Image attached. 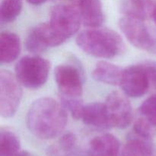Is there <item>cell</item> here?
Segmentation results:
<instances>
[{
	"instance_id": "cell-17",
	"label": "cell",
	"mask_w": 156,
	"mask_h": 156,
	"mask_svg": "<svg viewBox=\"0 0 156 156\" xmlns=\"http://www.w3.org/2000/svg\"><path fill=\"white\" fill-rule=\"evenodd\" d=\"M150 140L136 136L127 141L120 156H153Z\"/></svg>"
},
{
	"instance_id": "cell-20",
	"label": "cell",
	"mask_w": 156,
	"mask_h": 156,
	"mask_svg": "<svg viewBox=\"0 0 156 156\" xmlns=\"http://www.w3.org/2000/svg\"><path fill=\"white\" fill-rule=\"evenodd\" d=\"M155 126L143 117L137 119L134 123L133 130L136 136L146 140H151L155 133Z\"/></svg>"
},
{
	"instance_id": "cell-18",
	"label": "cell",
	"mask_w": 156,
	"mask_h": 156,
	"mask_svg": "<svg viewBox=\"0 0 156 156\" xmlns=\"http://www.w3.org/2000/svg\"><path fill=\"white\" fill-rule=\"evenodd\" d=\"M20 141L16 134L9 129H1L0 156H16L19 154Z\"/></svg>"
},
{
	"instance_id": "cell-11",
	"label": "cell",
	"mask_w": 156,
	"mask_h": 156,
	"mask_svg": "<svg viewBox=\"0 0 156 156\" xmlns=\"http://www.w3.org/2000/svg\"><path fill=\"white\" fill-rule=\"evenodd\" d=\"M81 119L91 127L100 129L111 128L105 104L94 102L85 105Z\"/></svg>"
},
{
	"instance_id": "cell-3",
	"label": "cell",
	"mask_w": 156,
	"mask_h": 156,
	"mask_svg": "<svg viewBox=\"0 0 156 156\" xmlns=\"http://www.w3.org/2000/svg\"><path fill=\"white\" fill-rule=\"evenodd\" d=\"M50 64L38 56L21 58L15 66V76L21 85L30 89L41 88L48 79Z\"/></svg>"
},
{
	"instance_id": "cell-16",
	"label": "cell",
	"mask_w": 156,
	"mask_h": 156,
	"mask_svg": "<svg viewBox=\"0 0 156 156\" xmlns=\"http://www.w3.org/2000/svg\"><path fill=\"white\" fill-rule=\"evenodd\" d=\"M155 5L153 0H123L121 10L126 17L145 21L152 16Z\"/></svg>"
},
{
	"instance_id": "cell-4",
	"label": "cell",
	"mask_w": 156,
	"mask_h": 156,
	"mask_svg": "<svg viewBox=\"0 0 156 156\" xmlns=\"http://www.w3.org/2000/svg\"><path fill=\"white\" fill-rule=\"evenodd\" d=\"M80 12L75 6L57 5L52 8L49 25L61 43L76 34L80 27Z\"/></svg>"
},
{
	"instance_id": "cell-5",
	"label": "cell",
	"mask_w": 156,
	"mask_h": 156,
	"mask_svg": "<svg viewBox=\"0 0 156 156\" xmlns=\"http://www.w3.org/2000/svg\"><path fill=\"white\" fill-rule=\"evenodd\" d=\"M22 98L21 85L8 70L0 73V114L4 118L13 117L19 108Z\"/></svg>"
},
{
	"instance_id": "cell-23",
	"label": "cell",
	"mask_w": 156,
	"mask_h": 156,
	"mask_svg": "<svg viewBox=\"0 0 156 156\" xmlns=\"http://www.w3.org/2000/svg\"><path fill=\"white\" fill-rule=\"evenodd\" d=\"M76 138L73 133L64 134L59 140V145L64 151H70L76 146Z\"/></svg>"
},
{
	"instance_id": "cell-25",
	"label": "cell",
	"mask_w": 156,
	"mask_h": 156,
	"mask_svg": "<svg viewBox=\"0 0 156 156\" xmlns=\"http://www.w3.org/2000/svg\"><path fill=\"white\" fill-rule=\"evenodd\" d=\"M47 1V0H27V2L31 5H39L46 2Z\"/></svg>"
},
{
	"instance_id": "cell-14",
	"label": "cell",
	"mask_w": 156,
	"mask_h": 156,
	"mask_svg": "<svg viewBox=\"0 0 156 156\" xmlns=\"http://www.w3.org/2000/svg\"><path fill=\"white\" fill-rule=\"evenodd\" d=\"M124 69L117 65L101 61L98 62L93 71V78L101 83L111 85H120Z\"/></svg>"
},
{
	"instance_id": "cell-9",
	"label": "cell",
	"mask_w": 156,
	"mask_h": 156,
	"mask_svg": "<svg viewBox=\"0 0 156 156\" xmlns=\"http://www.w3.org/2000/svg\"><path fill=\"white\" fill-rule=\"evenodd\" d=\"M55 81L61 94L80 97L83 90V79L80 70L73 65H59L55 69Z\"/></svg>"
},
{
	"instance_id": "cell-27",
	"label": "cell",
	"mask_w": 156,
	"mask_h": 156,
	"mask_svg": "<svg viewBox=\"0 0 156 156\" xmlns=\"http://www.w3.org/2000/svg\"><path fill=\"white\" fill-rule=\"evenodd\" d=\"M73 1L74 2L77 3V5H78V4H79V2L81 1V0H73Z\"/></svg>"
},
{
	"instance_id": "cell-2",
	"label": "cell",
	"mask_w": 156,
	"mask_h": 156,
	"mask_svg": "<svg viewBox=\"0 0 156 156\" xmlns=\"http://www.w3.org/2000/svg\"><path fill=\"white\" fill-rule=\"evenodd\" d=\"M76 44L87 54L102 59L113 58L125 50L124 43L117 32L99 27L81 32L76 37Z\"/></svg>"
},
{
	"instance_id": "cell-12",
	"label": "cell",
	"mask_w": 156,
	"mask_h": 156,
	"mask_svg": "<svg viewBox=\"0 0 156 156\" xmlns=\"http://www.w3.org/2000/svg\"><path fill=\"white\" fill-rule=\"evenodd\" d=\"M120 142L111 134L98 136L91 140L88 148L89 156H118Z\"/></svg>"
},
{
	"instance_id": "cell-26",
	"label": "cell",
	"mask_w": 156,
	"mask_h": 156,
	"mask_svg": "<svg viewBox=\"0 0 156 156\" xmlns=\"http://www.w3.org/2000/svg\"><path fill=\"white\" fill-rule=\"evenodd\" d=\"M152 18H153L154 21H155V24H156V5H155V8H154V10H153V12H152Z\"/></svg>"
},
{
	"instance_id": "cell-19",
	"label": "cell",
	"mask_w": 156,
	"mask_h": 156,
	"mask_svg": "<svg viewBox=\"0 0 156 156\" xmlns=\"http://www.w3.org/2000/svg\"><path fill=\"white\" fill-rule=\"evenodd\" d=\"M22 0H2L0 6V21L9 24L15 21L21 12Z\"/></svg>"
},
{
	"instance_id": "cell-22",
	"label": "cell",
	"mask_w": 156,
	"mask_h": 156,
	"mask_svg": "<svg viewBox=\"0 0 156 156\" xmlns=\"http://www.w3.org/2000/svg\"><path fill=\"white\" fill-rule=\"evenodd\" d=\"M61 100H62V105H64V107L70 111L73 117H74L76 120L82 118L85 105L78 98L62 95Z\"/></svg>"
},
{
	"instance_id": "cell-24",
	"label": "cell",
	"mask_w": 156,
	"mask_h": 156,
	"mask_svg": "<svg viewBox=\"0 0 156 156\" xmlns=\"http://www.w3.org/2000/svg\"><path fill=\"white\" fill-rule=\"evenodd\" d=\"M145 66L149 75L151 88H156V65L154 63H145Z\"/></svg>"
},
{
	"instance_id": "cell-1",
	"label": "cell",
	"mask_w": 156,
	"mask_h": 156,
	"mask_svg": "<svg viewBox=\"0 0 156 156\" xmlns=\"http://www.w3.org/2000/svg\"><path fill=\"white\" fill-rule=\"evenodd\" d=\"M68 115L63 105L51 98H41L32 103L26 117L29 131L35 136L50 140L59 136L66 126Z\"/></svg>"
},
{
	"instance_id": "cell-6",
	"label": "cell",
	"mask_w": 156,
	"mask_h": 156,
	"mask_svg": "<svg viewBox=\"0 0 156 156\" xmlns=\"http://www.w3.org/2000/svg\"><path fill=\"white\" fill-rule=\"evenodd\" d=\"M119 27L134 47L156 53V36L146 25L144 21L125 16L119 21Z\"/></svg>"
},
{
	"instance_id": "cell-10",
	"label": "cell",
	"mask_w": 156,
	"mask_h": 156,
	"mask_svg": "<svg viewBox=\"0 0 156 156\" xmlns=\"http://www.w3.org/2000/svg\"><path fill=\"white\" fill-rule=\"evenodd\" d=\"M62 44L50 28L49 23L35 26L30 30L25 41L26 49L30 53H40L50 47Z\"/></svg>"
},
{
	"instance_id": "cell-8",
	"label": "cell",
	"mask_w": 156,
	"mask_h": 156,
	"mask_svg": "<svg viewBox=\"0 0 156 156\" xmlns=\"http://www.w3.org/2000/svg\"><path fill=\"white\" fill-rule=\"evenodd\" d=\"M120 85L128 97L140 98L146 94L151 88V83L145 64L125 69Z\"/></svg>"
},
{
	"instance_id": "cell-21",
	"label": "cell",
	"mask_w": 156,
	"mask_h": 156,
	"mask_svg": "<svg viewBox=\"0 0 156 156\" xmlns=\"http://www.w3.org/2000/svg\"><path fill=\"white\" fill-rule=\"evenodd\" d=\"M142 117L149 120L156 127V94L148 98L140 108Z\"/></svg>"
},
{
	"instance_id": "cell-7",
	"label": "cell",
	"mask_w": 156,
	"mask_h": 156,
	"mask_svg": "<svg viewBox=\"0 0 156 156\" xmlns=\"http://www.w3.org/2000/svg\"><path fill=\"white\" fill-rule=\"evenodd\" d=\"M111 127L125 129L133 120V109L127 98L118 91L111 92L105 103Z\"/></svg>"
},
{
	"instance_id": "cell-13",
	"label": "cell",
	"mask_w": 156,
	"mask_h": 156,
	"mask_svg": "<svg viewBox=\"0 0 156 156\" xmlns=\"http://www.w3.org/2000/svg\"><path fill=\"white\" fill-rule=\"evenodd\" d=\"M79 5L82 21L90 27H98L104 21V13L101 0H81Z\"/></svg>"
},
{
	"instance_id": "cell-15",
	"label": "cell",
	"mask_w": 156,
	"mask_h": 156,
	"mask_svg": "<svg viewBox=\"0 0 156 156\" xmlns=\"http://www.w3.org/2000/svg\"><path fill=\"white\" fill-rule=\"evenodd\" d=\"M21 50L20 38L12 32H2L0 35V60L2 63H10L19 56Z\"/></svg>"
}]
</instances>
